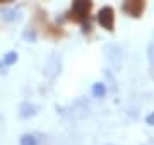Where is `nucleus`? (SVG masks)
Listing matches in <instances>:
<instances>
[{
	"instance_id": "f257e3e1",
	"label": "nucleus",
	"mask_w": 154,
	"mask_h": 145,
	"mask_svg": "<svg viewBox=\"0 0 154 145\" xmlns=\"http://www.w3.org/2000/svg\"><path fill=\"white\" fill-rule=\"evenodd\" d=\"M91 9H93L91 0H74L72 9L67 12V19L72 21V22H86Z\"/></svg>"
},
{
	"instance_id": "f03ea898",
	"label": "nucleus",
	"mask_w": 154,
	"mask_h": 145,
	"mask_svg": "<svg viewBox=\"0 0 154 145\" xmlns=\"http://www.w3.org/2000/svg\"><path fill=\"white\" fill-rule=\"evenodd\" d=\"M144 9H146V0H123L122 4V10L134 19L142 17Z\"/></svg>"
},
{
	"instance_id": "7ed1b4c3",
	"label": "nucleus",
	"mask_w": 154,
	"mask_h": 145,
	"mask_svg": "<svg viewBox=\"0 0 154 145\" xmlns=\"http://www.w3.org/2000/svg\"><path fill=\"white\" fill-rule=\"evenodd\" d=\"M98 22L101 28L106 29V31H110V33L115 29V12H113L111 7L106 5L98 12Z\"/></svg>"
},
{
	"instance_id": "20e7f679",
	"label": "nucleus",
	"mask_w": 154,
	"mask_h": 145,
	"mask_svg": "<svg viewBox=\"0 0 154 145\" xmlns=\"http://www.w3.org/2000/svg\"><path fill=\"white\" fill-rule=\"evenodd\" d=\"M17 61V53L16 51H11V53H7L5 56H4V60L0 61V67L4 65V67H9V65H12V63H16Z\"/></svg>"
},
{
	"instance_id": "39448f33",
	"label": "nucleus",
	"mask_w": 154,
	"mask_h": 145,
	"mask_svg": "<svg viewBox=\"0 0 154 145\" xmlns=\"http://www.w3.org/2000/svg\"><path fill=\"white\" fill-rule=\"evenodd\" d=\"M21 145H38V140L34 135H22L21 137Z\"/></svg>"
},
{
	"instance_id": "423d86ee",
	"label": "nucleus",
	"mask_w": 154,
	"mask_h": 145,
	"mask_svg": "<svg viewBox=\"0 0 154 145\" xmlns=\"http://www.w3.org/2000/svg\"><path fill=\"white\" fill-rule=\"evenodd\" d=\"M105 92H106V89H105V85L103 84H94V87H93V94L96 96V97H103L105 96Z\"/></svg>"
},
{
	"instance_id": "0eeeda50",
	"label": "nucleus",
	"mask_w": 154,
	"mask_h": 145,
	"mask_svg": "<svg viewBox=\"0 0 154 145\" xmlns=\"http://www.w3.org/2000/svg\"><path fill=\"white\" fill-rule=\"evenodd\" d=\"M14 14H16L14 10H4V12H2L4 19H7V21H14V19H16V17H14Z\"/></svg>"
},
{
	"instance_id": "6e6552de",
	"label": "nucleus",
	"mask_w": 154,
	"mask_h": 145,
	"mask_svg": "<svg viewBox=\"0 0 154 145\" xmlns=\"http://www.w3.org/2000/svg\"><path fill=\"white\" fill-rule=\"evenodd\" d=\"M146 123H147V125H152V126H154V113H151V114L146 118Z\"/></svg>"
},
{
	"instance_id": "1a4fd4ad",
	"label": "nucleus",
	"mask_w": 154,
	"mask_h": 145,
	"mask_svg": "<svg viewBox=\"0 0 154 145\" xmlns=\"http://www.w3.org/2000/svg\"><path fill=\"white\" fill-rule=\"evenodd\" d=\"M7 2H12V0H0V4H7Z\"/></svg>"
}]
</instances>
